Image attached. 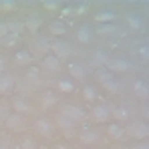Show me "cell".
I'll list each match as a JSON object with an SVG mask.
<instances>
[{"mask_svg": "<svg viewBox=\"0 0 149 149\" xmlns=\"http://www.w3.org/2000/svg\"><path fill=\"white\" fill-rule=\"evenodd\" d=\"M49 30L52 34L61 36V34H67V24H65V20H52L49 24Z\"/></svg>", "mask_w": 149, "mask_h": 149, "instance_id": "18", "label": "cell"}, {"mask_svg": "<svg viewBox=\"0 0 149 149\" xmlns=\"http://www.w3.org/2000/svg\"><path fill=\"white\" fill-rule=\"evenodd\" d=\"M73 14V8H63V18L65 16H71Z\"/></svg>", "mask_w": 149, "mask_h": 149, "instance_id": "39", "label": "cell"}, {"mask_svg": "<svg viewBox=\"0 0 149 149\" xmlns=\"http://www.w3.org/2000/svg\"><path fill=\"white\" fill-rule=\"evenodd\" d=\"M52 149H67V147H63V145H54Z\"/></svg>", "mask_w": 149, "mask_h": 149, "instance_id": "44", "label": "cell"}, {"mask_svg": "<svg viewBox=\"0 0 149 149\" xmlns=\"http://www.w3.org/2000/svg\"><path fill=\"white\" fill-rule=\"evenodd\" d=\"M67 71H69V74L73 79H85L87 77V71H85V67L81 63H69L67 65Z\"/></svg>", "mask_w": 149, "mask_h": 149, "instance_id": "12", "label": "cell"}, {"mask_svg": "<svg viewBox=\"0 0 149 149\" xmlns=\"http://www.w3.org/2000/svg\"><path fill=\"white\" fill-rule=\"evenodd\" d=\"M26 79H28V81H36V79H38V69L34 67V69L26 71Z\"/></svg>", "mask_w": 149, "mask_h": 149, "instance_id": "31", "label": "cell"}, {"mask_svg": "<svg viewBox=\"0 0 149 149\" xmlns=\"http://www.w3.org/2000/svg\"><path fill=\"white\" fill-rule=\"evenodd\" d=\"M6 24H8V30H10L12 34H18L20 28H22V22H16V20H10V22H6Z\"/></svg>", "mask_w": 149, "mask_h": 149, "instance_id": "30", "label": "cell"}, {"mask_svg": "<svg viewBox=\"0 0 149 149\" xmlns=\"http://www.w3.org/2000/svg\"><path fill=\"white\" fill-rule=\"evenodd\" d=\"M56 125H58L61 129H67V131L74 127L73 121H71V119H67V117H65V115H61V113H58V117H56Z\"/></svg>", "mask_w": 149, "mask_h": 149, "instance_id": "26", "label": "cell"}, {"mask_svg": "<svg viewBox=\"0 0 149 149\" xmlns=\"http://www.w3.org/2000/svg\"><path fill=\"white\" fill-rule=\"evenodd\" d=\"M24 26L30 30V32H36L38 28H40V18L38 16H28L24 20Z\"/></svg>", "mask_w": 149, "mask_h": 149, "instance_id": "23", "label": "cell"}, {"mask_svg": "<svg viewBox=\"0 0 149 149\" xmlns=\"http://www.w3.org/2000/svg\"><path fill=\"white\" fill-rule=\"evenodd\" d=\"M0 149H10V143H8V139H0Z\"/></svg>", "mask_w": 149, "mask_h": 149, "instance_id": "38", "label": "cell"}, {"mask_svg": "<svg viewBox=\"0 0 149 149\" xmlns=\"http://www.w3.org/2000/svg\"><path fill=\"white\" fill-rule=\"evenodd\" d=\"M109 117H111V107H109V105L101 103V105H97V107L93 109V119H95L97 123H105Z\"/></svg>", "mask_w": 149, "mask_h": 149, "instance_id": "9", "label": "cell"}, {"mask_svg": "<svg viewBox=\"0 0 149 149\" xmlns=\"http://www.w3.org/2000/svg\"><path fill=\"white\" fill-rule=\"evenodd\" d=\"M85 8H87V6H85V4H81V6H79L74 12H77V14H83V12H85Z\"/></svg>", "mask_w": 149, "mask_h": 149, "instance_id": "40", "label": "cell"}, {"mask_svg": "<svg viewBox=\"0 0 149 149\" xmlns=\"http://www.w3.org/2000/svg\"><path fill=\"white\" fill-rule=\"evenodd\" d=\"M42 6L47 10H54V8H58V2H42Z\"/></svg>", "mask_w": 149, "mask_h": 149, "instance_id": "35", "label": "cell"}, {"mask_svg": "<svg viewBox=\"0 0 149 149\" xmlns=\"http://www.w3.org/2000/svg\"><path fill=\"white\" fill-rule=\"evenodd\" d=\"M6 34H10V30H8V24H6V22H0V38H4Z\"/></svg>", "mask_w": 149, "mask_h": 149, "instance_id": "33", "label": "cell"}, {"mask_svg": "<svg viewBox=\"0 0 149 149\" xmlns=\"http://www.w3.org/2000/svg\"><path fill=\"white\" fill-rule=\"evenodd\" d=\"M0 6H2L4 10H16V8H18L16 2H0Z\"/></svg>", "mask_w": 149, "mask_h": 149, "instance_id": "32", "label": "cell"}, {"mask_svg": "<svg viewBox=\"0 0 149 149\" xmlns=\"http://www.w3.org/2000/svg\"><path fill=\"white\" fill-rule=\"evenodd\" d=\"M133 149H149V143L147 141H139V143H135Z\"/></svg>", "mask_w": 149, "mask_h": 149, "instance_id": "36", "label": "cell"}, {"mask_svg": "<svg viewBox=\"0 0 149 149\" xmlns=\"http://www.w3.org/2000/svg\"><path fill=\"white\" fill-rule=\"evenodd\" d=\"M79 141H81L83 145H93V143L99 141V133L93 131V129H89V127H85L83 133H81V137H79Z\"/></svg>", "mask_w": 149, "mask_h": 149, "instance_id": "11", "label": "cell"}, {"mask_svg": "<svg viewBox=\"0 0 149 149\" xmlns=\"http://www.w3.org/2000/svg\"><path fill=\"white\" fill-rule=\"evenodd\" d=\"M143 113H145V117H147V119H149V107H147V109H145V111H143Z\"/></svg>", "mask_w": 149, "mask_h": 149, "instance_id": "43", "label": "cell"}, {"mask_svg": "<svg viewBox=\"0 0 149 149\" xmlns=\"http://www.w3.org/2000/svg\"><path fill=\"white\" fill-rule=\"evenodd\" d=\"M119 149H129V147H119Z\"/></svg>", "mask_w": 149, "mask_h": 149, "instance_id": "46", "label": "cell"}, {"mask_svg": "<svg viewBox=\"0 0 149 149\" xmlns=\"http://www.w3.org/2000/svg\"><path fill=\"white\" fill-rule=\"evenodd\" d=\"M83 97L87 101H95L97 99V89H95L93 85H85V87H83Z\"/></svg>", "mask_w": 149, "mask_h": 149, "instance_id": "25", "label": "cell"}, {"mask_svg": "<svg viewBox=\"0 0 149 149\" xmlns=\"http://www.w3.org/2000/svg\"><path fill=\"white\" fill-rule=\"evenodd\" d=\"M107 135L113 141H125L127 139V129L119 123H111V125H107Z\"/></svg>", "mask_w": 149, "mask_h": 149, "instance_id": "7", "label": "cell"}, {"mask_svg": "<svg viewBox=\"0 0 149 149\" xmlns=\"http://www.w3.org/2000/svg\"><path fill=\"white\" fill-rule=\"evenodd\" d=\"M14 89V77L2 73L0 74V93H10Z\"/></svg>", "mask_w": 149, "mask_h": 149, "instance_id": "13", "label": "cell"}, {"mask_svg": "<svg viewBox=\"0 0 149 149\" xmlns=\"http://www.w3.org/2000/svg\"><path fill=\"white\" fill-rule=\"evenodd\" d=\"M97 79H99V83L107 89V91H109V93H117V91H119V83L115 81L113 73H111V71H107L105 67L97 69Z\"/></svg>", "mask_w": 149, "mask_h": 149, "instance_id": "1", "label": "cell"}, {"mask_svg": "<svg viewBox=\"0 0 149 149\" xmlns=\"http://www.w3.org/2000/svg\"><path fill=\"white\" fill-rule=\"evenodd\" d=\"M50 50H52V54H54L56 58H65V56H69V54L73 52L71 45H69L67 40H61V38H56V40L50 42Z\"/></svg>", "mask_w": 149, "mask_h": 149, "instance_id": "5", "label": "cell"}, {"mask_svg": "<svg viewBox=\"0 0 149 149\" xmlns=\"http://www.w3.org/2000/svg\"><path fill=\"white\" fill-rule=\"evenodd\" d=\"M87 149H91V147H87Z\"/></svg>", "mask_w": 149, "mask_h": 149, "instance_id": "47", "label": "cell"}, {"mask_svg": "<svg viewBox=\"0 0 149 149\" xmlns=\"http://www.w3.org/2000/svg\"><path fill=\"white\" fill-rule=\"evenodd\" d=\"M115 16H117L115 10H101V12L95 14V20H97V22H113Z\"/></svg>", "mask_w": 149, "mask_h": 149, "instance_id": "20", "label": "cell"}, {"mask_svg": "<svg viewBox=\"0 0 149 149\" xmlns=\"http://www.w3.org/2000/svg\"><path fill=\"white\" fill-rule=\"evenodd\" d=\"M34 129H36L40 135H45V137H50V135L54 133V125H52V121H49L47 117H38V119L34 121Z\"/></svg>", "mask_w": 149, "mask_h": 149, "instance_id": "8", "label": "cell"}, {"mask_svg": "<svg viewBox=\"0 0 149 149\" xmlns=\"http://www.w3.org/2000/svg\"><path fill=\"white\" fill-rule=\"evenodd\" d=\"M6 117H8V115H6V107H4V105H0V119H2V121H6Z\"/></svg>", "mask_w": 149, "mask_h": 149, "instance_id": "37", "label": "cell"}, {"mask_svg": "<svg viewBox=\"0 0 149 149\" xmlns=\"http://www.w3.org/2000/svg\"><path fill=\"white\" fill-rule=\"evenodd\" d=\"M107 71H111V73H127L129 69H131V63L127 61V58H109V63H107V67H105Z\"/></svg>", "mask_w": 149, "mask_h": 149, "instance_id": "6", "label": "cell"}, {"mask_svg": "<svg viewBox=\"0 0 149 149\" xmlns=\"http://www.w3.org/2000/svg\"><path fill=\"white\" fill-rule=\"evenodd\" d=\"M12 109H14V113H18V115H32V105L28 103L26 99H14L12 101Z\"/></svg>", "mask_w": 149, "mask_h": 149, "instance_id": "10", "label": "cell"}, {"mask_svg": "<svg viewBox=\"0 0 149 149\" xmlns=\"http://www.w3.org/2000/svg\"><path fill=\"white\" fill-rule=\"evenodd\" d=\"M52 105H56V95L50 93V91H47V93L42 95V109H49Z\"/></svg>", "mask_w": 149, "mask_h": 149, "instance_id": "24", "label": "cell"}, {"mask_svg": "<svg viewBox=\"0 0 149 149\" xmlns=\"http://www.w3.org/2000/svg\"><path fill=\"white\" fill-rule=\"evenodd\" d=\"M111 115L119 121H125V119H129V109L127 107H115V109H111Z\"/></svg>", "mask_w": 149, "mask_h": 149, "instance_id": "22", "label": "cell"}, {"mask_svg": "<svg viewBox=\"0 0 149 149\" xmlns=\"http://www.w3.org/2000/svg\"><path fill=\"white\" fill-rule=\"evenodd\" d=\"M38 149H47V145H40V147H38Z\"/></svg>", "mask_w": 149, "mask_h": 149, "instance_id": "45", "label": "cell"}, {"mask_svg": "<svg viewBox=\"0 0 149 149\" xmlns=\"http://www.w3.org/2000/svg\"><path fill=\"white\" fill-rule=\"evenodd\" d=\"M4 63H6V61H4V58H0V74H2V71H4V67H6Z\"/></svg>", "mask_w": 149, "mask_h": 149, "instance_id": "41", "label": "cell"}, {"mask_svg": "<svg viewBox=\"0 0 149 149\" xmlns=\"http://www.w3.org/2000/svg\"><path fill=\"white\" fill-rule=\"evenodd\" d=\"M93 58H95V63H99L101 67H107V63H109V56H107L103 50H97V52L93 54Z\"/></svg>", "mask_w": 149, "mask_h": 149, "instance_id": "28", "label": "cell"}, {"mask_svg": "<svg viewBox=\"0 0 149 149\" xmlns=\"http://www.w3.org/2000/svg\"><path fill=\"white\" fill-rule=\"evenodd\" d=\"M127 22H129V26H131L133 30H141V28L145 26L143 18H141V16H137V14H129V16H127Z\"/></svg>", "mask_w": 149, "mask_h": 149, "instance_id": "21", "label": "cell"}, {"mask_svg": "<svg viewBox=\"0 0 149 149\" xmlns=\"http://www.w3.org/2000/svg\"><path fill=\"white\" fill-rule=\"evenodd\" d=\"M56 87H58V91H63V93H74L77 91V85H74L71 79H58L56 81Z\"/></svg>", "mask_w": 149, "mask_h": 149, "instance_id": "16", "label": "cell"}, {"mask_svg": "<svg viewBox=\"0 0 149 149\" xmlns=\"http://www.w3.org/2000/svg\"><path fill=\"white\" fill-rule=\"evenodd\" d=\"M0 40H2V45H4V47H12V45H16L18 34H12V32H10V34H6L4 38H0Z\"/></svg>", "mask_w": 149, "mask_h": 149, "instance_id": "29", "label": "cell"}, {"mask_svg": "<svg viewBox=\"0 0 149 149\" xmlns=\"http://www.w3.org/2000/svg\"><path fill=\"white\" fill-rule=\"evenodd\" d=\"M133 93L137 97H149V85L145 81H135L133 83Z\"/></svg>", "mask_w": 149, "mask_h": 149, "instance_id": "17", "label": "cell"}, {"mask_svg": "<svg viewBox=\"0 0 149 149\" xmlns=\"http://www.w3.org/2000/svg\"><path fill=\"white\" fill-rule=\"evenodd\" d=\"M77 38H79V42H83V45H89L91 40H93V30L89 28L87 24H83L79 30H77Z\"/></svg>", "mask_w": 149, "mask_h": 149, "instance_id": "14", "label": "cell"}, {"mask_svg": "<svg viewBox=\"0 0 149 149\" xmlns=\"http://www.w3.org/2000/svg\"><path fill=\"white\" fill-rule=\"evenodd\" d=\"M4 125H6V127H8L10 131H22V129H26L28 121H26L24 115H18V113H10V115L6 117Z\"/></svg>", "mask_w": 149, "mask_h": 149, "instance_id": "4", "label": "cell"}, {"mask_svg": "<svg viewBox=\"0 0 149 149\" xmlns=\"http://www.w3.org/2000/svg\"><path fill=\"white\" fill-rule=\"evenodd\" d=\"M139 56H141V58H145V61H149V47H147V45L139 49Z\"/></svg>", "mask_w": 149, "mask_h": 149, "instance_id": "34", "label": "cell"}, {"mask_svg": "<svg viewBox=\"0 0 149 149\" xmlns=\"http://www.w3.org/2000/svg\"><path fill=\"white\" fill-rule=\"evenodd\" d=\"M38 147V143H36V139H32V137H24L22 141H20V149H36Z\"/></svg>", "mask_w": 149, "mask_h": 149, "instance_id": "27", "label": "cell"}, {"mask_svg": "<svg viewBox=\"0 0 149 149\" xmlns=\"http://www.w3.org/2000/svg\"><path fill=\"white\" fill-rule=\"evenodd\" d=\"M14 63L20 65V67H26V65L32 63V54H30L28 50H16V54H14Z\"/></svg>", "mask_w": 149, "mask_h": 149, "instance_id": "15", "label": "cell"}, {"mask_svg": "<svg viewBox=\"0 0 149 149\" xmlns=\"http://www.w3.org/2000/svg\"><path fill=\"white\" fill-rule=\"evenodd\" d=\"M10 149H20V143H10Z\"/></svg>", "mask_w": 149, "mask_h": 149, "instance_id": "42", "label": "cell"}, {"mask_svg": "<svg viewBox=\"0 0 149 149\" xmlns=\"http://www.w3.org/2000/svg\"><path fill=\"white\" fill-rule=\"evenodd\" d=\"M61 115H65V117L71 119L73 123H79V121L85 119V111H83L81 107H77V105H71V103H67V105L61 107Z\"/></svg>", "mask_w": 149, "mask_h": 149, "instance_id": "3", "label": "cell"}, {"mask_svg": "<svg viewBox=\"0 0 149 149\" xmlns=\"http://www.w3.org/2000/svg\"><path fill=\"white\" fill-rule=\"evenodd\" d=\"M127 137H133L137 141H145L149 137V125L145 121H135V123L127 129Z\"/></svg>", "mask_w": 149, "mask_h": 149, "instance_id": "2", "label": "cell"}, {"mask_svg": "<svg viewBox=\"0 0 149 149\" xmlns=\"http://www.w3.org/2000/svg\"><path fill=\"white\" fill-rule=\"evenodd\" d=\"M42 65H45L47 69H50V71H58V69H61V58H56V56L50 52V54H47V56H45Z\"/></svg>", "mask_w": 149, "mask_h": 149, "instance_id": "19", "label": "cell"}]
</instances>
